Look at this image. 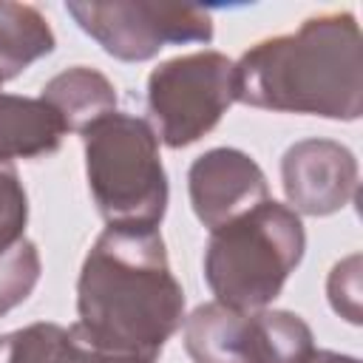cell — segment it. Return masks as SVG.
<instances>
[{"label": "cell", "instance_id": "cell-1", "mask_svg": "<svg viewBox=\"0 0 363 363\" xmlns=\"http://www.w3.org/2000/svg\"><path fill=\"white\" fill-rule=\"evenodd\" d=\"M77 315L88 340L156 363L184 323V289L159 230L105 227L79 269Z\"/></svg>", "mask_w": 363, "mask_h": 363}, {"label": "cell", "instance_id": "cell-2", "mask_svg": "<svg viewBox=\"0 0 363 363\" xmlns=\"http://www.w3.org/2000/svg\"><path fill=\"white\" fill-rule=\"evenodd\" d=\"M235 102L354 122L363 113V43L352 11H326L247 48L233 62Z\"/></svg>", "mask_w": 363, "mask_h": 363}, {"label": "cell", "instance_id": "cell-3", "mask_svg": "<svg viewBox=\"0 0 363 363\" xmlns=\"http://www.w3.org/2000/svg\"><path fill=\"white\" fill-rule=\"evenodd\" d=\"M306 233L295 210L264 199L210 230L204 281L218 303L252 312L272 303L303 258Z\"/></svg>", "mask_w": 363, "mask_h": 363}, {"label": "cell", "instance_id": "cell-4", "mask_svg": "<svg viewBox=\"0 0 363 363\" xmlns=\"http://www.w3.org/2000/svg\"><path fill=\"white\" fill-rule=\"evenodd\" d=\"M79 136L88 190L108 227L156 230L167 210V176L156 130L139 116L111 111Z\"/></svg>", "mask_w": 363, "mask_h": 363}, {"label": "cell", "instance_id": "cell-5", "mask_svg": "<svg viewBox=\"0 0 363 363\" xmlns=\"http://www.w3.org/2000/svg\"><path fill=\"white\" fill-rule=\"evenodd\" d=\"M233 102V60L221 51L173 57L147 77V111L167 147L199 142L218 125Z\"/></svg>", "mask_w": 363, "mask_h": 363}, {"label": "cell", "instance_id": "cell-6", "mask_svg": "<svg viewBox=\"0 0 363 363\" xmlns=\"http://www.w3.org/2000/svg\"><path fill=\"white\" fill-rule=\"evenodd\" d=\"M65 11L111 57L142 62L156 57L167 43H210L213 17L196 6H170L147 0H71Z\"/></svg>", "mask_w": 363, "mask_h": 363}, {"label": "cell", "instance_id": "cell-7", "mask_svg": "<svg viewBox=\"0 0 363 363\" xmlns=\"http://www.w3.org/2000/svg\"><path fill=\"white\" fill-rule=\"evenodd\" d=\"M281 179L292 204L289 210L306 216H332L354 199L357 162L340 142L303 139L284 153Z\"/></svg>", "mask_w": 363, "mask_h": 363}, {"label": "cell", "instance_id": "cell-8", "mask_svg": "<svg viewBox=\"0 0 363 363\" xmlns=\"http://www.w3.org/2000/svg\"><path fill=\"white\" fill-rule=\"evenodd\" d=\"M187 190L193 213L207 230H216L269 199L264 170L235 147H213L201 153L190 164Z\"/></svg>", "mask_w": 363, "mask_h": 363}, {"label": "cell", "instance_id": "cell-9", "mask_svg": "<svg viewBox=\"0 0 363 363\" xmlns=\"http://www.w3.org/2000/svg\"><path fill=\"white\" fill-rule=\"evenodd\" d=\"M65 133L62 116L45 99L0 94V164L48 156L62 145Z\"/></svg>", "mask_w": 363, "mask_h": 363}, {"label": "cell", "instance_id": "cell-10", "mask_svg": "<svg viewBox=\"0 0 363 363\" xmlns=\"http://www.w3.org/2000/svg\"><path fill=\"white\" fill-rule=\"evenodd\" d=\"M250 312L218 301L196 306L184 318V349L193 363H247Z\"/></svg>", "mask_w": 363, "mask_h": 363}, {"label": "cell", "instance_id": "cell-11", "mask_svg": "<svg viewBox=\"0 0 363 363\" xmlns=\"http://www.w3.org/2000/svg\"><path fill=\"white\" fill-rule=\"evenodd\" d=\"M40 99H45L65 122L68 130L82 133L99 116L116 111L113 82L88 65H74L43 85Z\"/></svg>", "mask_w": 363, "mask_h": 363}, {"label": "cell", "instance_id": "cell-12", "mask_svg": "<svg viewBox=\"0 0 363 363\" xmlns=\"http://www.w3.org/2000/svg\"><path fill=\"white\" fill-rule=\"evenodd\" d=\"M315 337L306 320L286 309H252L247 335V363H306Z\"/></svg>", "mask_w": 363, "mask_h": 363}, {"label": "cell", "instance_id": "cell-13", "mask_svg": "<svg viewBox=\"0 0 363 363\" xmlns=\"http://www.w3.org/2000/svg\"><path fill=\"white\" fill-rule=\"evenodd\" d=\"M51 51L54 31L48 20L34 6L0 0V77L9 82Z\"/></svg>", "mask_w": 363, "mask_h": 363}, {"label": "cell", "instance_id": "cell-14", "mask_svg": "<svg viewBox=\"0 0 363 363\" xmlns=\"http://www.w3.org/2000/svg\"><path fill=\"white\" fill-rule=\"evenodd\" d=\"M0 363H91V352L74 326L31 323L0 335Z\"/></svg>", "mask_w": 363, "mask_h": 363}, {"label": "cell", "instance_id": "cell-15", "mask_svg": "<svg viewBox=\"0 0 363 363\" xmlns=\"http://www.w3.org/2000/svg\"><path fill=\"white\" fill-rule=\"evenodd\" d=\"M40 281V252L23 238L11 250L0 252V318L20 306Z\"/></svg>", "mask_w": 363, "mask_h": 363}, {"label": "cell", "instance_id": "cell-16", "mask_svg": "<svg viewBox=\"0 0 363 363\" xmlns=\"http://www.w3.org/2000/svg\"><path fill=\"white\" fill-rule=\"evenodd\" d=\"M28 221V199L11 164H0V252L23 241Z\"/></svg>", "mask_w": 363, "mask_h": 363}, {"label": "cell", "instance_id": "cell-17", "mask_svg": "<svg viewBox=\"0 0 363 363\" xmlns=\"http://www.w3.org/2000/svg\"><path fill=\"white\" fill-rule=\"evenodd\" d=\"M326 292L332 309L340 318H346L349 323H360V255H349L346 261L335 264Z\"/></svg>", "mask_w": 363, "mask_h": 363}, {"label": "cell", "instance_id": "cell-18", "mask_svg": "<svg viewBox=\"0 0 363 363\" xmlns=\"http://www.w3.org/2000/svg\"><path fill=\"white\" fill-rule=\"evenodd\" d=\"M306 363H360V360L352 357V354H340V352H329V349H315Z\"/></svg>", "mask_w": 363, "mask_h": 363}]
</instances>
